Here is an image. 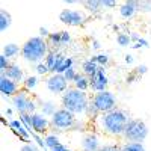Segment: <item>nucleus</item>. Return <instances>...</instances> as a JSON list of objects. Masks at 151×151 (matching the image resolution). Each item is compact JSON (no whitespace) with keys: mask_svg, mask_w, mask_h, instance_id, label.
Returning <instances> with one entry per match:
<instances>
[{"mask_svg":"<svg viewBox=\"0 0 151 151\" xmlns=\"http://www.w3.org/2000/svg\"><path fill=\"white\" fill-rule=\"evenodd\" d=\"M95 64L98 65V67H106L109 62H110V56L107 55V53H100V55H94L92 58H91Z\"/></svg>","mask_w":151,"mask_h":151,"instance_id":"nucleus-25","label":"nucleus"},{"mask_svg":"<svg viewBox=\"0 0 151 151\" xmlns=\"http://www.w3.org/2000/svg\"><path fill=\"white\" fill-rule=\"evenodd\" d=\"M73 85H74L76 89L83 91V92H86L88 89H91V82H89V77H86L85 74H77V77L74 79Z\"/></svg>","mask_w":151,"mask_h":151,"instance_id":"nucleus-16","label":"nucleus"},{"mask_svg":"<svg viewBox=\"0 0 151 151\" xmlns=\"http://www.w3.org/2000/svg\"><path fill=\"white\" fill-rule=\"evenodd\" d=\"M12 106H14V109L20 113H35L36 112V107H38V104H36V101L29 95V91H20L14 98H12Z\"/></svg>","mask_w":151,"mask_h":151,"instance_id":"nucleus-6","label":"nucleus"},{"mask_svg":"<svg viewBox=\"0 0 151 151\" xmlns=\"http://www.w3.org/2000/svg\"><path fill=\"white\" fill-rule=\"evenodd\" d=\"M59 20L64 24H68V26H82L86 21V14L82 11L62 9L59 14Z\"/></svg>","mask_w":151,"mask_h":151,"instance_id":"nucleus-8","label":"nucleus"},{"mask_svg":"<svg viewBox=\"0 0 151 151\" xmlns=\"http://www.w3.org/2000/svg\"><path fill=\"white\" fill-rule=\"evenodd\" d=\"M112 27H113V30H115V32H118V33H119V26H118V24H113Z\"/></svg>","mask_w":151,"mask_h":151,"instance_id":"nucleus-52","label":"nucleus"},{"mask_svg":"<svg viewBox=\"0 0 151 151\" xmlns=\"http://www.w3.org/2000/svg\"><path fill=\"white\" fill-rule=\"evenodd\" d=\"M92 48H95V50H100V48H101V44H100V41L94 40V41H92Z\"/></svg>","mask_w":151,"mask_h":151,"instance_id":"nucleus-49","label":"nucleus"},{"mask_svg":"<svg viewBox=\"0 0 151 151\" xmlns=\"http://www.w3.org/2000/svg\"><path fill=\"white\" fill-rule=\"evenodd\" d=\"M50 53V45L47 40L41 36H32L23 44L21 47V56L26 62L30 64H41Z\"/></svg>","mask_w":151,"mask_h":151,"instance_id":"nucleus-2","label":"nucleus"},{"mask_svg":"<svg viewBox=\"0 0 151 151\" xmlns=\"http://www.w3.org/2000/svg\"><path fill=\"white\" fill-rule=\"evenodd\" d=\"M132 47H133V48H142V47H144V48H148V47H150V42L145 40V38L141 36V38H139V41H137L136 44H133Z\"/></svg>","mask_w":151,"mask_h":151,"instance_id":"nucleus-39","label":"nucleus"},{"mask_svg":"<svg viewBox=\"0 0 151 151\" xmlns=\"http://www.w3.org/2000/svg\"><path fill=\"white\" fill-rule=\"evenodd\" d=\"M101 2H103V8H115L116 6L115 0H101Z\"/></svg>","mask_w":151,"mask_h":151,"instance_id":"nucleus-43","label":"nucleus"},{"mask_svg":"<svg viewBox=\"0 0 151 151\" xmlns=\"http://www.w3.org/2000/svg\"><path fill=\"white\" fill-rule=\"evenodd\" d=\"M85 115H86V118H89V119H92V121H94V119L100 115V112H98L97 106L92 103V100H91L89 106H88V109H86V112H85Z\"/></svg>","mask_w":151,"mask_h":151,"instance_id":"nucleus-29","label":"nucleus"},{"mask_svg":"<svg viewBox=\"0 0 151 151\" xmlns=\"http://www.w3.org/2000/svg\"><path fill=\"white\" fill-rule=\"evenodd\" d=\"M20 121L26 125L27 129H32L30 127V124H32V115H30V113H21V115H20Z\"/></svg>","mask_w":151,"mask_h":151,"instance_id":"nucleus-34","label":"nucleus"},{"mask_svg":"<svg viewBox=\"0 0 151 151\" xmlns=\"http://www.w3.org/2000/svg\"><path fill=\"white\" fill-rule=\"evenodd\" d=\"M5 113H6L8 116H12V113H14V109H12V107H8V109L5 110Z\"/></svg>","mask_w":151,"mask_h":151,"instance_id":"nucleus-50","label":"nucleus"},{"mask_svg":"<svg viewBox=\"0 0 151 151\" xmlns=\"http://www.w3.org/2000/svg\"><path fill=\"white\" fill-rule=\"evenodd\" d=\"M92 103L97 106L98 112L100 113H106V112H110L113 109H116L118 103H116V97L113 92L110 91H101V92H95L92 97Z\"/></svg>","mask_w":151,"mask_h":151,"instance_id":"nucleus-7","label":"nucleus"},{"mask_svg":"<svg viewBox=\"0 0 151 151\" xmlns=\"http://www.w3.org/2000/svg\"><path fill=\"white\" fill-rule=\"evenodd\" d=\"M98 151H121V145L118 144H104Z\"/></svg>","mask_w":151,"mask_h":151,"instance_id":"nucleus-33","label":"nucleus"},{"mask_svg":"<svg viewBox=\"0 0 151 151\" xmlns=\"http://www.w3.org/2000/svg\"><path fill=\"white\" fill-rule=\"evenodd\" d=\"M0 91H2V94L5 97H11V98H14L20 89H18V83L14 82V80H11L9 77H6L5 73H0Z\"/></svg>","mask_w":151,"mask_h":151,"instance_id":"nucleus-11","label":"nucleus"},{"mask_svg":"<svg viewBox=\"0 0 151 151\" xmlns=\"http://www.w3.org/2000/svg\"><path fill=\"white\" fill-rule=\"evenodd\" d=\"M139 38H141V36L137 35V33H134V32H133V33H130V40H132V42H133V44H136L137 41H139Z\"/></svg>","mask_w":151,"mask_h":151,"instance_id":"nucleus-47","label":"nucleus"},{"mask_svg":"<svg viewBox=\"0 0 151 151\" xmlns=\"http://www.w3.org/2000/svg\"><path fill=\"white\" fill-rule=\"evenodd\" d=\"M52 151H71V150H70L68 147H65V145H62V144H60L59 147H56V148L52 150Z\"/></svg>","mask_w":151,"mask_h":151,"instance_id":"nucleus-48","label":"nucleus"},{"mask_svg":"<svg viewBox=\"0 0 151 151\" xmlns=\"http://www.w3.org/2000/svg\"><path fill=\"white\" fill-rule=\"evenodd\" d=\"M5 76L6 77H9L11 80H14V82H17V83H24V80H26V77H24V73H23V70L18 67V65H15V64H12L6 71H5Z\"/></svg>","mask_w":151,"mask_h":151,"instance_id":"nucleus-15","label":"nucleus"},{"mask_svg":"<svg viewBox=\"0 0 151 151\" xmlns=\"http://www.w3.org/2000/svg\"><path fill=\"white\" fill-rule=\"evenodd\" d=\"M47 89L52 94H64L68 89V82L64 74H52L47 79Z\"/></svg>","mask_w":151,"mask_h":151,"instance_id":"nucleus-9","label":"nucleus"},{"mask_svg":"<svg viewBox=\"0 0 151 151\" xmlns=\"http://www.w3.org/2000/svg\"><path fill=\"white\" fill-rule=\"evenodd\" d=\"M148 125L145 121L139 118H130V121L125 125V130L122 133L124 142H144L148 137Z\"/></svg>","mask_w":151,"mask_h":151,"instance_id":"nucleus-4","label":"nucleus"},{"mask_svg":"<svg viewBox=\"0 0 151 151\" xmlns=\"http://www.w3.org/2000/svg\"><path fill=\"white\" fill-rule=\"evenodd\" d=\"M83 8L89 14H98L103 11V2L101 0H86V2H83Z\"/></svg>","mask_w":151,"mask_h":151,"instance_id":"nucleus-17","label":"nucleus"},{"mask_svg":"<svg viewBox=\"0 0 151 151\" xmlns=\"http://www.w3.org/2000/svg\"><path fill=\"white\" fill-rule=\"evenodd\" d=\"M136 12H139V2H134V0H129V2H124L119 6V15L125 20H130L136 15Z\"/></svg>","mask_w":151,"mask_h":151,"instance_id":"nucleus-13","label":"nucleus"},{"mask_svg":"<svg viewBox=\"0 0 151 151\" xmlns=\"http://www.w3.org/2000/svg\"><path fill=\"white\" fill-rule=\"evenodd\" d=\"M121 151H147V148L141 142H122Z\"/></svg>","mask_w":151,"mask_h":151,"instance_id":"nucleus-22","label":"nucleus"},{"mask_svg":"<svg viewBox=\"0 0 151 151\" xmlns=\"http://www.w3.org/2000/svg\"><path fill=\"white\" fill-rule=\"evenodd\" d=\"M38 32H40V36H41V38H44V40L50 36V32H48V29H47V27H40V30H38Z\"/></svg>","mask_w":151,"mask_h":151,"instance_id":"nucleus-44","label":"nucleus"},{"mask_svg":"<svg viewBox=\"0 0 151 151\" xmlns=\"http://www.w3.org/2000/svg\"><path fill=\"white\" fill-rule=\"evenodd\" d=\"M23 85H24V89L26 91H33L38 88V85H40V80H38L36 76H29V77H26Z\"/></svg>","mask_w":151,"mask_h":151,"instance_id":"nucleus-26","label":"nucleus"},{"mask_svg":"<svg viewBox=\"0 0 151 151\" xmlns=\"http://www.w3.org/2000/svg\"><path fill=\"white\" fill-rule=\"evenodd\" d=\"M139 12H151V2H139Z\"/></svg>","mask_w":151,"mask_h":151,"instance_id":"nucleus-41","label":"nucleus"},{"mask_svg":"<svg viewBox=\"0 0 151 151\" xmlns=\"http://www.w3.org/2000/svg\"><path fill=\"white\" fill-rule=\"evenodd\" d=\"M65 59H67V56H64L62 53H59V55H58V60H56V64H55V67H53V70H52V73H53V74H56V73L59 71V68H60L62 65H64Z\"/></svg>","mask_w":151,"mask_h":151,"instance_id":"nucleus-31","label":"nucleus"},{"mask_svg":"<svg viewBox=\"0 0 151 151\" xmlns=\"http://www.w3.org/2000/svg\"><path fill=\"white\" fill-rule=\"evenodd\" d=\"M89 82H91V89L94 92H101V91H107V85H109V77L106 74V70L104 67H100L98 71L89 77Z\"/></svg>","mask_w":151,"mask_h":151,"instance_id":"nucleus-10","label":"nucleus"},{"mask_svg":"<svg viewBox=\"0 0 151 151\" xmlns=\"http://www.w3.org/2000/svg\"><path fill=\"white\" fill-rule=\"evenodd\" d=\"M77 74H79V73H76V68L73 67V68H70L68 71L64 73V77L67 79V82H74V79L77 77Z\"/></svg>","mask_w":151,"mask_h":151,"instance_id":"nucleus-35","label":"nucleus"},{"mask_svg":"<svg viewBox=\"0 0 151 151\" xmlns=\"http://www.w3.org/2000/svg\"><path fill=\"white\" fill-rule=\"evenodd\" d=\"M12 64H11V62H9V59L6 58V56H0V73H5L9 67H11Z\"/></svg>","mask_w":151,"mask_h":151,"instance_id":"nucleus-32","label":"nucleus"},{"mask_svg":"<svg viewBox=\"0 0 151 151\" xmlns=\"http://www.w3.org/2000/svg\"><path fill=\"white\" fill-rule=\"evenodd\" d=\"M98 68L100 67L95 64L92 59H88V60H85L82 64V70H83V74L86 76V77H92V76L98 71Z\"/></svg>","mask_w":151,"mask_h":151,"instance_id":"nucleus-19","label":"nucleus"},{"mask_svg":"<svg viewBox=\"0 0 151 151\" xmlns=\"http://www.w3.org/2000/svg\"><path fill=\"white\" fill-rule=\"evenodd\" d=\"M20 53H21V48H20L15 42H9V44H6V45L3 47V52H2V55L6 56L8 59L15 58V56L20 55Z\"/></svg>","mask_w":151,"mask_h":151,"instance_id":"nucleus-20","label":"nucleus"},{"mask_svg":"<svg viewBox=\"0 0 151 151\" xmlns=\"http://www.w3.org/2000/svg\"><path fill=\"white\" fill-rule=\"evenodd\" d=\"M59 145H60V141H59V137H58L56 134H47V136L44 137V147L48 148L50 151L55 150V148L59 147Z\"/></svg>","mask_w":151,"mask_h":151,"instance_id":"nucleus-23","label":"nucleus"},{"mask_svg":"<svg viewBox=\"0 0 151 151\" xmlns=\"http://www.w3.org/2000/svg\"><path fill=\"white\" fill-rule=\"evenodd\" d=\"M56 110H58V106H56L55 101H52V100H45V101L41 103V113H42V115H45L47 118L48 116L52 118L55 113H56Z\"/></svg>","mask_w":151,"mask_h":151,"instance_id":"nucleus-18","label":"nucleus"},{"mask_svg":"<svg viewBox=\"0 0 151 151\" xmlns=\"http://www.w3.org/2000/svg\"><path fill=\"white\" fill-rule=\"evenodd\" d=\"M47 42L50 47H62V33L60 32H53V33H50V36L47 38Z\"/></svg>","mask_w":151,"mask_h":151,"instance_id":"nucleus-24","label":"nucleus"},{"mask_svg":"<svg viewBox=\"0 0 151 151\" xmlns=\"http://www.w3.org/2000/svg\"><path fill=\"white\" fill-rule=\"evenodd\" d=\"M130 42H132V40H130V35H129V33L119 32V33L116 35V44H118L119 47H127V45H130Z\"/></svg>","mask_w":151,"mask_h":151,"instance_id":"nucleus-28","label":"nucleus"},{"mask_svg":"<svg viewBox=\"0 0 151 151\" xmlns=\"http://www.w3.org/2000/svg\"><path fill=\"white\" fill-rule=\"evenodd\" d=\"M52 125V121H50L45 115L42 113H32V124L30 127L36 132V133H45V130Z\"/></svg>","mask_w":151,"mask_h":151,"instance_id":"nucleus-12","label":"nucleus"},{"mask_svg":"<svg viewBox=\"0 0 151 151\" xmlns=\"http://www.w3.org/2000/svg\"><path fill=\"white\" fill-rule=\"evenodd\" d=\"M129 121H130L129 112L116 107L110 112L100 113L92 122L98 133L110 136V137H122V133Z\"/></svg>","mask_w":151,"mask_h":151,"instance_id":"nucleus-1","label":"nucleus"},{"mask_svg":"<svg viewBox=\"0 0 151 151\" xmlns=\"http://www.w3.org/2000/svg\"><path fill=\"white\" fill-rule=\"evenodd\" d=\"M60 33H62V47L67 45V44H70V42H71V35H70V32L62 30Z\"/></svg>","mask_w":151,"mask_h":151,"instance_id":"nucleus-40","label":"nucleus"},{"mask_svg":"<svg viewBox=\"0 0 151 151\" xmlns=\"http://www.w3.org/2000/svg\"><path fill=\"white\" fill-rule=\"evenodd\" d=\"M77 2L76 0H65V5H76Z\"/></svg>","mask_w":151,"mask_h":151,"instance_id":"nucleus-51","label":"nucleus"},{"mask_svg":"<svg viewBox=\"0 0 151 151\" xmlns=\"http://www.w3.org/2000/svg\"><path fill=\"white\" fill-rule=\"evenodd\" d=\"M50 121H52V127L56 130H76L79 127V121L76 115L64 107L58 109Z\"/></svg>","mask_w":151,"mask_h":151,"instance_id":"nucleus-5","label":"nucleus"},{"mask_svg":"<svg viewBox=\"0 0 151 151\" xmlns=\"http://www.w3.org/2000/svg\"><path fill=\"white\" fill-rule=\"evenodd\" d=\"M150 36H151V29H150Z\"/></svg>","mask_w":151,"mask_h":151,"instance_id":"nucleus-53","label":"nucleus"},{"mask_svg":"<svg viewBox=\"0 0 151 151\" xmlns=\"http://www.w3.org/2000/svg\"><path fill=\"white\" fill-rule=\"evenodd\" d=\"M133 73H134L139 79H141L144 74H147V73H148V67H147V65H137V67L133 70Z\"/></svg>","mask_w":151,"mask_h":151,"instance_id":"nucleus-36","label":"nucleus"},{"mask_svg":"<svg viewBox=\"0 0 151 151\" xmlns=\"http://www.w3.org/2000/svg\"><path fill=\"white\" fill-rule=\"evenodd\" d=\"M9 127L14 130V132H18V130H21L24 125H23V122L20 121V119H12L11 122H9Z\"/></svg>","mask_w":151,"mask_h":151,"instance_id":"nucleus-38","label":"nucleus"},{"mask_svg":"<svg viewBox=\"0 0 151 151\" xmlns=\"http://www.w3.org/2000/svg\"><path fill=\"white\" fill-rule=\"evenodd\" d=\"M73 67H74V59H73V58H67L65 62H64V65L59 68V71H58L56 74H64L65 71H68V70L73 68Z\"/></svg>","mask_w":151,"mask_h":151,"instance_id":"nucleus-30","label":"nucleus"},{"mask_svg":"<svg viewBox=\"0 0 151 151\" xmlns=\"http://www.w3.org/2000/svg\"><path fill=\"white\" fill-rule=\"evenodd\" d=\"M35 70H36V73H38V74H41V76H44V74L50 73L48 67L44 64V62H41V64H36V65H35Z\"/></svg>","mask_w":151,"mask_h":151,"instance_id":"nucleus-37","label":"nucleus"},{"mask_svg":"<svg viewBox=\"0 0 151 151\" xmlns=\"http://www.w3.org/2000/svg\"><path fill=\"white\" fill-rule=\"evenodd\" d=\"M124 60H125V64H133V60H134V58L130 55V53H127L124 56Z\"/></svg>","mask_w":151,"mask_h":151,"instance_id":"nucleus-46","label":"nucleus"},{"mask_svg":"<svg viewBox=\"0 0 151 151\" xmlns=\"http://www.w3.org/2000/svg\"><path fill=\"white\" fill-rule=\"evenodd\" d=\"M101 148V144H100V137L95 133H89L83 136L82 139V150L83 151H98Z\"/></svg>","mask_w":151,"mask_h":151,"instance_id":"nucleus-14","label":"nucleus"},{"mask_svg":"<svg viewBox=\"0 0 151 151\" xmlns=\"http://www.w3.org/2000/svg\"><path fill=\"white\" fill-rule=\"evenodd\" d=\"M62 107L70 110L74 115H82L86 112L88 106L91 103V97L88 95V92L79 91L76 88H68V89L62 94L60 97Z\"/></svg>","mask_w":151,"mask_h":151,"instance_id":"nucleus-3","label":"nucleus"},{"mask_svg":"<svg viewBox=\"0 0 151 151\" xmlns=\"http://www.w3.org/2000/svg\"><path fill=\"white\" fill-rule=\"evenodd\" d=\"M20 151H40L38 150L36 145H32V144H26V145H23Z\"/></svg>","mask_w":151,"mask_h":151,"instance_id":"nucleus-42","label":"nucleus"},{"mask_svg":"<svg viewBox=\"0 0 151 151\" xmlns=\"http://www.w3.org/2000/svg\"><path fill=\"white\" fill-rule=\"evenodd\" d=\"M58 52H55V50H50V53L47 55V58H45V65L48 67V70H50V73H52V70H53V67H55V64H56V60H58Z\"/></svg>","mask_w":151,"mask_h":151,"instance_id":"nucleus-27","label":"nucleus"},{"mask_svg":"<svg viewBox=\"0 0 151 151\" xmlns=\"http://www.w3.org/2000/svg\"><path fill=\"white\" fill-rule=\"evenodd\" d=\"M137 79H139V77H137L134 73H132V74H129V77H127V83H133V82L137 80Z\"/></svg>","mask_w":151,"mask_h":151,"instance_id":"nucleus-45","label":"nucleus"},{"mask_svg":"<svg viewBox=\"0 0 151 151\" xmlns=\"http://www.w3.org/2000/svg\"><path fill=\"white\" fill-rule=\"evenodd\" d=\"M11 23H12L11 14H9L6 9H2V11H0V30L5 32L6 29H9Z\"/></svg>","mask_w":151,"mask_h":151,"instance_id":"nucleus-21","label":"nucleus"}]
</instances>
